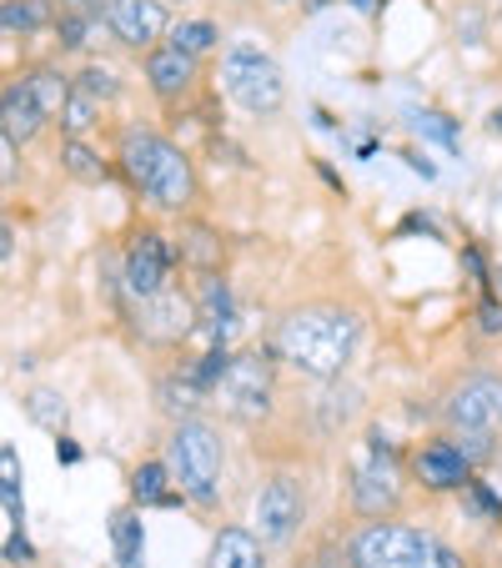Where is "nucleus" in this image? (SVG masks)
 Wrapping results in <instances>:
<instances>
[{
	"label": "nucleus",
	"instance_id": "22",
	"mask_svg": "<svg viewBox=\"0 0 502 568\" xmlns=\"http://www.w3.org/2000/svg\"><path fill=\"white\" fill-rule=\"evenodd\" d=\"M156 397H161V408L172 413L176 423L182 418H196V413L206 408V403H212V393H206V387H196V377L192 373H176V377H166V383L156 387Z\"/></svg>",
	"mask_w": 502,
	"mask_h": 568
},
{
	"label": "nucleus",
	"instance_id": "19",
	"mask_svg": "<svg viewBox=\"0 0 502 568\" xmlns=\"http://www.w3.org/2000/svg\"><path fill=\"white\" fill-rule=\"evenodd\" d=\"M55 26V0H0V36H41Z\"/></svg>",
	"mask_w": 502,
	"mask_h": 568
},
{
	"label": "nucleus",
	"instance_id": "28",
	"mask_svg": "<svg viewBox=\"0 0 502 568\" xmlns=\"http://www.w3.org/2000/svg\"><path fill=\"white\" fill-rule=\"evenodd\" d=\"M337 383H342V377H337ZM337 383H327L331 393L317 403L321 433H342L347 423H352V413H357V393H352V387H337Z\"/></svg>",
	"mask_w": 502,
	"mask_h": 568
},
{
	"label": "nucleus",
	"instance_id": "31",
	"mask_svg": "<svg viewBox=\"0 0 502 568\" xmlns=\"http://www.w3.org/2000/svg\"><path fill=\"white\" fill-rule=\"evenodd\" d=\"M478 327H482V337H502V302L498 297H488L478 307Z\"/></svg>",
	"mask_w": 502,
	"mask_h": 568
},
{
	"label": "nucleus",
	"instance_id": "16",
	"mask_svg": "<svg viewBox=\"0 0 502 568\" xmlns=\"http://www.w3.org/2000/svg\"><path fill=\"white\" fill-rule=\"evenodd\" d=\"M206 568H267V544H262L252 528H222L212 538V554H206Z\"/></svg>",
	"mask_w": 502,
	"mask_h": 568
},
{
	"label": "nucleus",
	"instance_id": "2",
	"mask_svg": "<svg viewBox=\"0 0 502 568\" xmlns=\"http://www.w3.org/2000/svg\"><path fill=\"white\" fill-rule=\"evenodd\" d=\"M116 161L146 206H156V212H166V216L196 212V202H202V176H196V161L186 156L172 136L146 131V126H126L121 131Z\"/></svg>",
	"mask_w": 502,
	"mask_h": 568
},
{
	"label": "nucleus",
	"instance_id": "29",
	"mask_svg": "<svg viewBox=\"0 0 502 568\" xmlns=\"http://www.w3.org/2000/svg\"><path fill=\"white\" fill-rule=\"evenodd\" d=\"M75 87L86 91V97H96L101 106H111V101L121 97V81H116V71H111V65H81V75H75Z\"/></svg>",
	"mask_w": 502,
	"mask_h": 568
},
{
	"label": "nucleus",
	"instance_id": "41",
	"mask_svg": "<svg viewBox=\"0 0 502 568\" xmlns=\"http://www.w3.org/2000/svg\"><path fill=\"white\" fill-rule=\"evenodd\" d=\"M272 6H301V0H272Z\"/></svg>",
	"mask_w": 502,
	"mask_h": 568
},
{
	"label": "nucleus",
	"instance_id": "3",
	"mask_svg": "<svg viewBox=\"0 0 502 568\" xmlns=\"http://www.w3.org/2000/svg\"><path fill=\"white\" fill-rule=\"evenodd\" d=\"M166 468L172 483L186 494V504L216 508L222 504V473H226V443L222 428H212L206 418H182L166 438Z\"/></svg>",
	"mask_w": 502,
	"mask_h": 568
},
{
	"label": "nucleus",
	"instance_id": "23",
	"mask_svg": "<svg viewBox=\"0 0 502 568\" xmlns=\"http://www.w3.org/2000/svg\"><path fill=\"white\" fill-rule=\"evenodd\" d=\"M166 41L182 45L186 55H216L222 51V31H216V21H206V16H192V21H172V31H166Z\"/></svg>",
	"mask_w": 502,
	"mask_h": 568
},
{
	"label": "nucleus",
	"instance_id": "32",
	"mask_svg": "<svg viewBox=\"0 0 502 568\" xmlns=\"http://www.w3.org/2000/svg\"><path fill=\"white\" fill-rule=\"evenodd\" d=\"M16 151H21V146H16V141L0 131V186L16 182Z\"/></svg>",
	"mask_w": 502,
	"mask_h": 568
},
{
	"label": "nucleus",
	"instance_id": "8",
	"mask_svg": "<svg viewBox=\"0 0 502 568\" xmlns=\"http://www.w3.org/2000/svg\"><path fill=\"white\" fill-rule=\"evenodd\" d=\"M131 322H136L141 343L182 347L196 333V302H192V292H182L172 282V287L151 292V297H131Z\"/></svg>",
	"mask_w": 502,
	"mask_h": 568
},
{
	"label": "nucleus",
	"instance_id": "5",
	"mask_svg": "<svg viewBox=\"0 0 502 568\" xmlns=\"http://www.w3.org/2000/svg\"><path fill=\"white\" fill-rule=\"evenodd\" d=\"M442 538L402 518H362L342 544L347 568H432Z\"/></svg>",
	"mask_w": 502,
	"mask_h": 568
},
{
	"label": "nucleus",
	"instance_id": "26",
	"mask_svg": "<svg viewBox=\"0 0 502 568\" xmlns=\"http://www.w3.org/2000/svg\"><path fill=\"white\" fill-rule=\"evenodd\" d=\"M21 483H25V468H21V453L11 448V443H0V508L16 518V528H21Z\"/></svg>",
	"mask_w": 502,
	"mask_h": 568
},
{
	"label": "nucleus",
	"instance_id": "34",
	"mask_svg": "<svg viewBox=\"0 0 502 568\" xmlns=\"http://www.w3.org/2000/svg\"><path fill=\"white\" fill-rule=\"evenodd\" d=\"M55 463H81V448H75V438H65V433H55Z\"/></svg>",
	"mask_w": 502,
	"mask_h": 568
},
{
	"label": "nucleus",
	"instance_id": "38",
	"mask_svg": "<svg viewBox=\"0 0 502 568\" xmlns=\"http://www.w3.org/2000/svg\"><path fill=\"white\" fill-rule=\"evenodd\" d=\"M352 6H357L362 16H377V11H382V0H352Z\"/></svg>",
	"mask_w": 502,
	"mask_h": 568
},
{
	"label": "nucleus",
	"instance_id": "1",
	"mask_svg": "<svg viewBox=\"0 0 502 568\" xmlns=\"http://www.w3.org/2000/svg\"><path fill=\"white\" fill-rule=\"evenodd\" d=\"M357 347H362V312L342 302H301L281 312L272 333V353L307 383H337L352 367Z\"/></svg>",
	"mask_w": 502,
	"mask_h": 568
},
{
	"label": "nucleus",
	"instance_id": "27",
	"mask_svg": "<svg viewBox=\"0 0 502 568\" xmlns=\"http://www.w3.org/2000/svg\"><path fill=\"white\" fill-rule=\"evenodd\" d=\"M96 121H101V101L86 97L81 87H71V97H65V106H61V116H55V126H61L65 136H86Z\"/></svg>",
	"mask_w": 502,
	"mask_h": 568
},
{
	"label": "nucleus",
	"instance_id": "30",
	"mask_svg": "<svg viewBox=\"0 0 502 568\" xmlns=\"http://www.w3.org/2000/svg\"><path fill=\"white\" fill-rule=\"evenodd\" d=\"M462 498H468V508H472V514H482V518H492V524H502V498L492 494L488 483H478V478H472L468 488H462Z\"/></svg>",
	"mask_w": 502,
	"mask_h": 568
},
{
	"label": "nucleus",
	"instance_id": "6",
	"mask_svg": "<svg viewBox=\"0 0 502 568\" xmlns=\"http://www.w3.org/2000/svg\"><path fill=\"white\" fill-rule=\"evenodd\" d=\"M212 403L222 408V418H232V423H246V428L262 423L272 413V403H277V363H272L267 353H257V347L232 353L212 387Z\"/></svg>",
	"mask_w": 502,
	"mask_h": 568
},
{
	"label": "nucleus",
	"instance_id": "18",
	"mask_svg": "<svg viewBox=\"0 0 502 568\" xmlns=\"http://www.w3.org/2000/svg\"><path fill=\"white\" fill-rule=\"evenodd\" d=\"M182 247H176V257L186 262V267H196V272H216L222 267V257H226V247H222V232L216 226H206V222H182V236H176Z\"/></svg>",
	"mask_w": 502,
	"mask_h": 568
},
{
	"label": "nucleus",
	"instance_id": "11",
	"mask_svg": "<svg viewBox=\"0 0 502 568\" xmlns=\"http://www.w3.org/2000/svg\"><path fill=\"white\" fill-rule=\"evenodd\" d=\"M347 498H352V514L357 518H397L407 504V488H402V468L397 458H362L347 468Z\"/></svg>",
	"mask_w": 502,
	"mask_h": 568
},
{
	"label": "nucleus",
	"instance_id": "40",
	"mask_svg": "<svg viewBox=\"0 0 502 568\" xmlns=\"http://www.w3.org/2000/svg\"><path fill=\"white\" fill-rule=\"evenodd\" d=\"M311 568H347L342 558H321V564H311Z\"/></svg>",
	"mask_w": 502,
	"mask_h": 568
},
{
	"label": "nucleus",
	"instance_id": "33",
	"mask_svg": "<svg viewBox=\"0 0 502 568\" xmlns=\"http://www.w3.org/2000/svg\"><path fill=\"white\" fill-rule=\"evenodd\" d=\"M462 262H468L472 282H482V287H488V262H482V252L478 247H462Z\"/></svg>",
	"mask_w": 502,
	"mask_h": 568
},
{
	"label": "nucleus",
	"instance_id": "39",
	"mask_svg": "<svg viewBox=\"0 0 502 568\" xmlns=\"http://www.w3.org/2000/svg\"><path fill=\"white\" fill-rule=\"evenodd\" d=\"M488 131H492V136H502V106L488 116Z\"/></svg>",
	"mask_w": 502,
	"mask_h": 568
},
{
	"label": "nucleus",
	"instance_id": "15",
	"mask_svg": "<svg viewBox=\"0 0 502 568\" xmlns=\"http://www.w3.org/2000/svg\"><path fill=\"white\" fill-rule=\"evenodd\" d=\"M45 126H51V116H45V106L31 97L25 75H16L11 87H0V131H6L16 146H31Z\"/></svg>",
	"mask_w": 502,
	"mask_h": 568
},
{
	"label": "nucleus",
	"instance_id": "35",
	"mask_svg": "<svg viewBox=\"0 0 502 568\" xmlns=\"http://www.w3.org/2000/svg\"><path fill=\"white\" fill-rule=\"evenodd\" d=\"M6 558H31V544H25V534H21V528H16V538H11V544H6Z\"/></svg>",
	"mask_w": 502,
	"mask_h": 568
},
{
	"label": "nucleus",
	"instance_id": "20",
	"mask_svg": "<svg viewBox=\"0 0 502 568\" xmlns=\"http://www.w3.org/2000/svg\"><path fill=\"white\" fill-rule=\"evenodd\" d=\"M61 172L75 176L81 186H101L111 176V161L101 156V151L91 146L86 136H65L61 141Z\"/></svg>",
	"mask_w": 502,
	"mask_h": 568
},
{
	"label": "nucleus",
	"instance_id": "7",
	"mask_svg": "<svg viewBox=\"0 0 502 568\" xmlns=\"http://www.w3.org/2000/svg\"><path fill=\"white\" fill-rule=\"evenodd\" d=\"M252 534L262 538L267 548H287L291 538L301 534L307 524V488H301L297 473H267L252 498Z\"/></svg>",
	"mask_w": 502,
	"mask_h": 568
},
{
	"label": "nucleus",
	"instance_id": "9",
	"mask_svg": "<svg viewBox=\"0 0 502 568\" xmlns=\"http://www.w3.org/2000/svg\"><path fill=\"white\" fill-rule=\"evenodd\" d=\"M442 423L472 433H502V377L498 373H468L442 397Z\"/></svg>",
	"mask_w": 502,
	"mask_h": 568
},
{
	"label": "nucleus",
	"instance_id": "13",
	"mask_svg": "<svg viewBox=\"0 0 502 568\" xmlns=\"http://www.w3.org/2000/svg\"><path fill=\"white\" fill-rule=\"evenodd\" d=\"M141 71H146L151 97L166 101V106L186 101L196 91V81H202V61H196V55H186L182 45H172V41L151 45V51L141 55Z\"/></svg>",
	"mask_w": 502,
	"mask_h": 568
},
{
	"label": "nucleus",
	"instance_id": "36",
	"mask_svg": "<svg viewBox=\"0 0 502 568\" xmlns=\"http://www.w3.org/2000/svg\"><path fill=\"white\" fill-rule=\"evenodd\" d=\"M96 6L101 0H55V11H91L96 16Z\"/></svg>",
	"mask_w": 502,
	"mask_h": 568
},
{
	"label": "nucleus",
	"instance_id": "17",
	"mask_svg": "<svg viewBox=\"0 0 502 568\" xmlns=\"http://www.w3.org/2000/svg\"><path fill=\"white\" fill-rule=\"evenodd\" d=\"M131 504L136 508H182L186 504V494L172 483L166 458H151V463H141V468L131 473Z\"/></svg>",
	"mask_w": 502,
	"mask_h": 568
},
{
	"label": "nucleus",
	"instance_id": "10",
	"mask_svg": "<svg viewBox=\"0 0 502 568\" xmlns=\"http://www.w3.org/2000/svg\"><path fill=\"white\" fill-rule=\"evenodd\" d=\"M96 16L111 41L126 45V51H141V55H146L151 45H161L166 31H172V6H166V0H101Z\"/></svg>",
	"mask_w": 502,
	"mask_h": 568
},
{
	"label": "nucleus",
	"instance_id": "12",
	"mask_svg": "<svg viewBox=\"0 0 502 568\" xmlns=\"http://www.w3.org/2000/svg\"><path fill=\"white\" fill-rule=\"evenodd\" d=\"M176 247L166 242L161 232H151V226H141L136 236L126 242V252H121V297H151V292L172 287V267H176Z\"/></svg>",
	"mask_w": 502,
	"mask_h": 568
},
{
	"label": "nucleus",
	"instance_id": "21",
	"mask_svg": "<svg viewBox=\"0 0 502 568\" xmlns=\"http://www.w3.org/2000/svg\"><path fill=\"white\" fill-rule=\"evenodd\" d=\"M25 75V87H31V97L45 106V116H61V106H65V97H71V87H75V75H65L61 65H31V71H21Z\"/></svg>",
	"mask_w": 502,
	"mask_h": 568
},
{
	"label": "nucleus",
	"instance_id": "25",
	"mask_svg": "<svg viewBox=\"0 0 502 568\" xmlns=\"http://www.w3.org/2000/svg\"><path fill=\"white\" fill-rule=\"evenodd\" d=\"M111 544H116V564H136L146 554V528H141L136 504L111 514Z\"/></svg>",
	"mask_w": 502,
	"mask_h": 568
},
{
	"label": "nucleus",
	"instance_id": "42",
	"mask_svg": "<svg viewBox=\"0 0 502 568\" xmlns=\"http://www.w3.org/2000/svg\"><path fill=\"white\" fill-rule=\"evenodd\" d=\"M121 568H146V564H141V558H136V564H121Z\"/></svg>",
	"mask_w": 502,
	"mask_h": 568
},
{
	"label": "nucleus",
	"instance_id": "24",
	"mask_svg": "<svg viewBox=\"0 0 502 568\" xmlns=\"http://www.w3.org/2000/svg\"><path fill=\"white\" fill-rule=\"evenodd\" d=\"M25 418L45 433H65L71 403H65V393H55V387H31V393H25Z\"/></svg>",
	"mask_w": 502,
	"mask_h": 568
},
{
	"label": "nucleus",
	"instance_id": "14",
	"mask_svg": "<svg viewBox=\"0 0 502 568\" xmlns=\"http://www.w3.org/2000/svg\"><path fill=\"white\" fill-rule=\"evenodd\" d=\"M407 468H412V478L428 488V494H462L472 483V463L462 458V448L448 438V433H438L432 443H422V448L407 458Z\"/></svg>",
	"mask_w": 502,
	"mask_h": 568
},
{
	"label": "nucleus",
	"instance_id": "4",
	"mask_svg": "<svg viewBox=\"0 0 502 568\" xmlns=\"http://www.w3.org/2000/svg\"><path fill=\"white\" fill-rule=\"evenodd\" d=\"M216 81H222L226 101L242 106L246 116H281L287 106V75H281L277 55L257 41H232L222 51V65H216Z\"/></svg>",
	"mask_w": 502,
	"mask_h": 568
},
{
	"label": "nucleus",
	"instance_id": "37",
	"mask_svg": "<svg viewBox=\"0 0 502 568\" xmlns=\"http://www.w3.org/2000/svg\"><path fill=\"white\" fill-rule=\"evenodd\" d=\"M11 242H16V232H11V222H0V262L11 257Z\"/></svg>",
	"mask_w": 502,
	"mask_h": 568
}]
</instances>
